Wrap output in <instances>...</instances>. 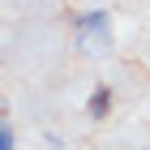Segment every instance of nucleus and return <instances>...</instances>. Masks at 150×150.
<instances>
[{"label":"nucleus","mask_w":150,"mask_h":150,"mask_svg":"<svg viewBox=\"0 0 150 150\" xmlns=\"http://www.w3.org/2000/svg\"><path fill=\"white\" fill-rule=\"evenodd\" d=\"M73 30L81 35L86 52H103V47L112 43V22H107V13H103V9H94V13H81L77 22H73Z\"/></svg>","instance_id":"obj_1"},{"label":"nucleus","mask_w":150,"mask_h":150,"mask_svg":"<svg viewBox=\"0 0 150 150\" xmlns=\"http://www.w3.org/2000/svg\"><path fill=\"white\" fill-rule=\"evenodd\" d=\"M4 112H9V107H4V99H0V116H4Z\"/></svg>","instance_id":"obj_4"},{"label":"nucleus","mask_w":150,"mask_h":150,"mask_svg":"<svg viewBox=\"0 0 150 150\" xmlns=\"http://www.w3.org/2000/svg\"><path fill=\"white\" fill-rule=\"evenodd\" d=\"M0 150H13V133H9V125L0 120Z\"/></svg>","instance_id":"obj_3"},{"label":"nucleus","mask_w":150,"mask_h":150,"mask_svg":"<svg viewBox=\"0 0 150 150\" xmlns=\"http://www.w3.org/2000/svg\"><path fill=\"white\" fill-rule=\"evenodd\" d=\"M107 112H112V90H107V86H99V90L90 94V103H86V116H90V120H103Z\"/></svg>","instance_id":"obj_2"}]
</instances>
